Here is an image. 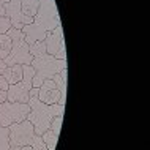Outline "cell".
<instances>
[{
    "label": "cell",
    "mask_w": 150,
    "mask_h": 150,
    "mask_svg": "<svg viewBox=\"0 0 150 150\" xmlns=\"http://www.w3.org/2000/svg\"><path fill=\"white\" fill-rule=\"evenodd\" d=\"M10 150H33L30 145H19V147H10Z\"/></svg>",
    "instance_id": "obj_20"
},
{
    "label": "cell",
    "mask_w": 150,
    "mask_h": 150,
    "mask_svg": "<svg viewBox=\"0 0 150 150\" xmlns=\"http://www.w3.org/2000/svg\"><path fill=\"white\" fill-rule=\"evenodd\" d=\"M41 139H43V142L44 145H46L49 150H55V145H57V141H59V136L55 134L54 131H52L51 128H47L46 131L41 134Z\"/></svg>",
    "instance_id": "obj_14"
},
{
    "label": "cell",
    "mask_w": 150,
    "mask_h": 150,
    "mask_svg": "<svg viewBox=\"0 0 150 150\" xmlns=\"http://www.w3.org/2000/svg\"><path fill=\"white\" fill-rule=\"evenodd\" d=\"M3 6H5V16L10 19L11 27L16 30H22V27L29 25V24H32V21H33L32 18H27V16L22 14L21 0H10V2L5 3Z\"/></svg>",
    "instance_id": "obj_8"
},
{
    "label": "cell",
    "mask_w": 150,
    "mask_h": 150,
    "mask_svg": "<svg viewBox=\"0 0 150 150\" xmlns=\"http://www.w3.org/2000/svg\"><path fill=\"white\" fill-rule=\"evenodd\" d=\"M10 129L8 127H0V150H10Z\"/></svg>",
    "instance_id": "obj_16"
},
{
    "label": "cell",
    "mask_w": 150,
    "mask_h": 150,
    "mask_svg": "<svg viewBox=\"0 0 150 150\" xmlns=\"http://www.w3.org/2000/svg\"><path fill=\"white\" fill-rule=\"evenodd\" d=\"M0 16H5V6H3L2 2H0Z\"/></svg>",
    "instance_id": "obj_21"
},
{
    "label": "cell",
    "mask_w": 150,
    "mask_h": 150,
    "mask_svg": "<svg viewBox=\"0 0 150 150\" xmlns=\"http://www.w3.org/2000/svg\"><path fill=\"white\" fill-rule=\"evenodd\" d=\"M10 129V147H19V145H30L35 142L38 134H35L33 125L29 120H22L19 123H13L8 127Z\"/></svg>",
    "instance_id": "obj_7"
},
{
    "label": "cell",
    "mask_w": 150,
    "mask_h": 150,
    "mask_svg": "<svg viewBox=\"0 0 150 150\" xmlns=\"http://www.w3.org/2000/svg\"><path fill=\"white\" fill-rule=\"evenodd\" d=\"M43 41H44V46H46V52H47V54H49V55H55L59 52L60 47L65 44L62 25H57L54 30L47 32Z\"/></svg>",
    "instance_id": "obj_10"
},
{
    "label": "cell",
    "mask_w": 150,
    "mask_h": 150,
    "mask_svg": "<svg viewBox=\"0 0 150 150\" xmlns=\"http://www.w3.org/2000/svg\"><path fill=\"white\" fill-rule=\"evenodd\" d=\"M2 76L5 78V81L8 82V86H13V84L19 82L22 79V65H13V67H6L2 71Z\"/></svg>",
    "instance_id": "obj_12"
},
{
    "label": "cell",
    "mask_w": 150,
    "mask_h": 150,
    "mask_svg": "<svg viewBox=\"0 0 150 150\" xmlns=\"http://www.w3.org/2000/svg\"><path fill=\"white\" fill-rule=\"evenodd\" d=\"M0 2H2L3 5H5V3H8V2H10V0H0Z\"/></svg>",
    "instance_id": "obj_23"
},
{
    "label": "cell",
    "mask_w": 150,
    "mask_h": 150,
    "mask_svg": "<svg viewBox=\"0 0 150 150\" xmlns=\"http://www.w3.org/2000/svg\"><path fill=\"white\" fill-rule=\"evenodd\" d=\"M11 44H13V41L6 33L0 35V60L8 57V54L11 52Z\"/></svg>",
    "instance_id": "obj_15"
},
{
    "label": "cell",
    "mask_w": 150,
    "mask_h": 150,
    "mask_svg": "<svg viewBox=\"0 0 150 150\" xmlns=\"http://www.w3.org/2000/svg\"><path fill=\"white\" fill-rule=\"evenodd\" d=\"M29 52L32 54V68L35 70V76L32 81L33 88H38L46 79H51L54 74H59L62 70L68 68L67 60H59L54 55L46 52L44 41H35L29 44Z\"/></svg>",
    "instance_id": "obj_2"
},
{
    "label": "cell",
    "mask_w": 150,
    "mask_h": 150,
    "mask_svg": "<svg viewBox=\"0 0 150 150\" xmlns=\"http://www.w3.org/2000/svg\"><path fill=\"white\" fill-rule=\"evenodd\" d=\"M11 29V22L6 16H0V35L6 33L8 30Z\"/></svg>",
    "instance_id": "obj_19"
},
{
    "label": "cell",
    "mask_w": 150,
    "mask_h": 150,
    "mask_svg": "<svg viewBox=\"0 0 150 150\" xmlns=\"http://www.w3.org/2000/svg\"><path fill=\"white\" fill-rule=\"evenodd\" d=\"M5 68H6V65L3 63V60H0V74H2V71L5 70Z\"/></svg>",
    "instance_id": "obj_22"
},
{
    "label": "cell",
    "mask_w": 150,
    "mask_h": 150,
    "mask_svg": "<svg viewBox=\"0 0 150 150\" xmlns=\"http://www.w3.org/2000/svg\"><path fill=\"white\" fill-rule=\"evenodd\" d=\"M57 25H62V22L55 0H40L38 13L35 14L32 24L22 27V33L27 44H32L35 41H43L47 32L54 30Z\"/></svg>",
    "instance_id": "obj_1"
},
{
    "label": "cell",
    "mask_w": 150,
    "mask_h": 150,
    "mask_svg": "<svg viewBox=\"0 0 150 150\" xmlns=\"http://www.w3.org/2000/svg\"><path fill=\"white\" fill-rule=\"evenodd\" d=\"M67 74H68V68H65L59 73V74H54L52 76V81H54V84L57 86V88L60 90V104L65 106L67 104Z\"/></svg>",
    "instance_id": "obj_11"
},
{
    "label": "cell",
    "mask_w": 150,
    "mask_h": 150,
    "mask_svg": "<svg viewBox=\"0 0 150 150\" xmlns=\"http://www.w3.org/2000/svg\"><path fill=\"white\" fill-rule=\"evenodd\" d=\"M29 112V104L3 101V103H0V127H10L13 123H19L27 119Z\"/></svg>",
    "instance_id": "obj_6"
},
{
    "label": "cell",
    "mask_w": 150,
    "mask_h": 150,
    "mask_svg": "<svg viewBox=\"0 0 150 150\" xmlns=\"http://www.w3.org/2000/svg\"><path fill=\"white\" fill-rule=\"evenodd\" d=\"M38 98L44 104H60V90L52 79H46L38 87Z\"/></svg>",
    "instance_id": "obj_9"
},
{
    "label": "cell",
    "mask_w": 150,
    "mask_h": 150,
    "mask_svg": "<svg viewBox=\"0 0 150 150\" xmlns=\"http://www.w3.org/2000/svg\"><path fill=\"white\" fill-rule=\"evenodd\" d=\"M62 122H63V115H57V117H54L51 122V129L55 133L57 136H60V129H62Z\"/></svg>",
    "instance_id": "obj_17"
},
{
    "label": "cell",
    "mask_w": 150,
    "mask_h": 150,
    "mask_svg": "<svg viewBox=\"0 0 150 150\" xmlns=\"http://www.w3.org/2000/svg\"><path fill=\"white\" fill-rule=\"evenodd\" d=\"M6 35L11 38V52L8 54L6 59H3V63L6 67H13V65H30L32 62V54L29 52V44L25 41L22 30H16L11 27L6 32Z\"/></svg>",
    "instance_id": "obj_4"
},
{
    "label": "cell",
    "mask_w": 150,
    "mask_h": 150,
    "mask_svg": "<svg viewBox=\"0 0 150 150\" xmlns=\"http://www.w3.org/2000/svg\"><path fill=\"white\" fill-rule=\"evenodd\" d=\"M40 8V0H21V11L27 18H35Z\"/></svg>",
    "instance_id": "obj_13"
},
{
    "label": "cell",
    "mask_w": 150,
    "mask_h": 150,
    "mask_svg": "<svg viewBox=\"0 0 150 150\" xmlns=\"http://www.w3.org/2000/svg\"><path fill=\"white\" fill-rule=\"evenodd\" d=\"M33 76H35V70L32 68V65H22V79L19 81V82H16L13 86L8 87L6 101L27 104L30 90L33 88V86H32Z\"/></svg>",
    "instance_id": "obj_5"
},
{
    "label": "cell",
    "mask_w": 150,
    "mask_h": 150,
    "mask_svg": "<svg viewBox=\"0 0 150 150\" xmlns=\"http://www.w3.org/2000/svg\"><path fill=\"white\" fill-rule=\"evenodd\" d=\"M27 104L30 106V112L27 114V120L33 125L35 134L41 136L47 128L54 117L63 115L65 106L62 104H44L38 98V88H32Z\"/></svg>",
    "instance_id": "obj_3"
},
{
    "label": "cell",
    "mask_w": 150,
    "mask_h": 150,
    "mask_svg": "<svg viewBox=\"0 0 150 150\" xmlns=\"http://www.w3.org/2000/svg\"><path fill=\"white\" fill-rule=\"evenodd\" d=\"M8 82L5 81L2 74H0V103H3V101H6V92H8Z\"/></svg>",
    "instance_id": "obj_18"
}]
</instances>
